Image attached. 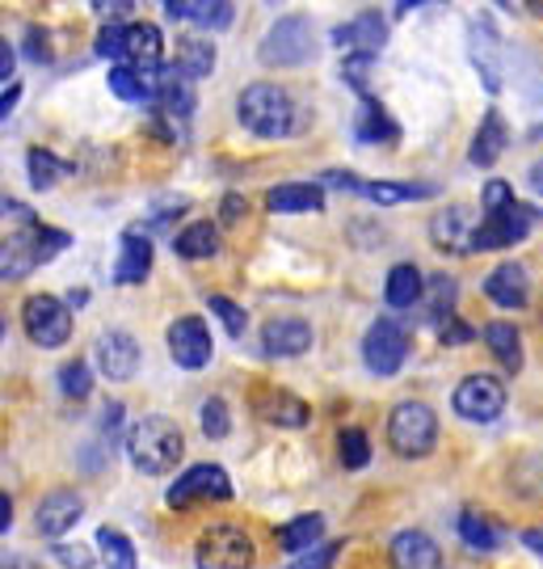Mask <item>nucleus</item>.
<instances>
[{"label":"nucleus","mask_w":543,"mask_h":569,"mask_svg":"<svg viewBox=\"0 0 543 569\" xmlns=\"http://www.w3.org/2000/svg\"><path fill=\"white\" fill-rule=\"evenodd\" d=\"M371 68H375V56H345L342 81L350 84V89L366 93V89H371Z\"/></svg>","instance_id":"42"},{"label":"nucleus","mask_w":543,"mask_h":569,"mask_svg":"<svg viewBox=\"0 0 543 569\" xmlns=\"http://www.w3.org/2000/svg\"><path fill=\"white\" fill-rule=\"evenodd\" d=\"M392 566L396 569H439L443 566V552L439 545L425 536V531H401L392 540Z\"/></svg>","instance_id":"22"},{"label":"nucleus","mask_w":543,"mask_h":569,"mask_svg":"<svg viewBox=\"0 0 543 569\" xmlns=\"http://www.w3.org/2000/svg\"><path fill=\"white\" fill-rule=\"evenodd\" d=\"M241 211H244L241 194H228V199H223V224H237V220H241Z\"/></svg>","instance_id":"51"},{"label":"nucleus","mask_w":543,"mask_h":569,"mask_svg":"<svg viewBox=\"0 0 543 569\" xmlns=\"http://www.w3.org/2000/svg\"><path fill=\"white\" fill-rule=\"evenodd\" d=\"M484 346L493 350V359H497L505 371H523V338H519L514 326H505V321L484 326Z\"/></svg>","instance_id":"34"},{"label":"nucleus","mask_w":543,"mask_h":569,"mask_svg":"<svg viewBox=\"0 0 543 569\" xmlns=\"http://www.w3.org/2000/svg\"><path fill=\"white\" fill-rule=\"evenodd\" d=\"M164 13L173 21H199V26H211V30H223L232 21V4L228 0H169Z\"/></svg>","instance_id":"26"},{"label":"nucleus","mask_w":543,"mask_h":569,"mask_svg":"<svg viewBox=\"0 0 543 569\" xmlns=\"http://www.w3.org/2000/svg\"><path fill=\"white\" fill-rule=\"evenodd\" d=\"M333 39L342 42V47H350V56H380L383 39H388V26H383V18L375 9H366L350 26H342Z\"/></svg>","instance_id":"20"},{"label":"nucleus","mask_w":543,"mask_h":569,"mask_svg":"<svg viewBox=\"0 0 543 569\" xmlns=\"http://www.w3.org/2000/svg\"><path fill=\"white\" fill-rule=\"evenodd\" d=\"M21 326H26L30 342L51 350V346H63L72 338V312L56 296H30L26 308H21Z\"/></svg>","instance_id":"9"},{"label":"nucleus","mask_w":543,"mask_h":569,"mask_svg":"<svg viewBox=\"0 0 543 569\" xmlns=\"http://www.w3.org/2000/svg\"><path fill=\"white\" fill-rule=\"evenodd\" d=\"M262 346L270 359H295L312 346V326L303 317H274L262 329Z\"/></svg>","instance_id":"15"},{"label":"nucleus","mask_w":543,"mask_h":569,"mask_svg":"<svg viewBox=\"0 0 543 569\" xmlns=\"http://www.w3.org/2000/svg\"><path fill=\"white\" fill-rule=\"evenodd\" d=\"M81 493H72V489H56V493H47L39 502V519H34V528L47 536V540H60L68 531L81 523Z\"/></svg>","instance_id":"14"},{"label":"nucleus","mask_w":543,"mask_h":569,"mask_svg":"<svg viewBox=\"0 0 543 569\" xmlns=\"http://www.w3.org/2000/svg\"><path fill=\"white\" fill-rule=\"evenodd\" d=\"M89 388H93V380H89V363L84 359H72V363L60 367V392L63 397H89Z\"/></svg>","instance_id":"40"},{"label":"nucleus","mask_w":543,"mask_h":569,"mask_svg":"<svg viewBox=\"0 0 543 569\" xmlns=\"http://www.w3.org/2000/svg\"><path fill=\"white\" fill-rule=\"evenodd\" d=\"M169 355L185 371H199L211 363V333L202 326V317H181L169 326Z\"/></svg>","instance_id":"12"},{"label":"nucleus","mask_w":543,"mask_h":569,"mask_svg":"<svg viewBox=\"0 0 543 569\" xmlns=\"http://www.w3.org/2000/svg\"><path fill=\"white\" fill-rule=\"evenodd\" d=\"M157 110L169 119H190L194 110V81H185L178 68H164L161 89H157Z\"/></svg>","instance_id":"28"},{"label":"nucleus","mask_w":543,"mask_h":569,"mask_svg":"<svg viewBox=\"0 0 543 569\" xmlns=\"http://www.w3.org/2000/svg\"><path fill=\"white\" fill-rule=\"evenodd\" d=\"M316 51V34L308 18H279L270 26V34L262 42V63L270 68H300L312 60Z\"/></svg>","instance_id":"6"},{"label":"nucleus","mask_w":543,"mask_h":569,"mask_svg":"<svg viewBox=\"0 0 543 569\" xmlns=\"http://www.w3.org/2000/svg\"><path fill=\"white\" fill-rule=\"evenodd\" d=\"M510 203H514V190L505 182L493 178V182L484 186V211H502V207H510Z\"/></svg>","instance_id":"47"},{"label":"nucleus","mask_w":543,"mask_h":569,"mask_svg":"<svg viewBox=\"0 0 543 569\" xmlns=\"http://www.w3.org/2000/svg\"><path fill=\"white\" fill-rule=\"evenodd\" d=\"M98 545L110 569H135V545L119 528H98Z\"/></svg>","instance_id":"36"},{"label":"nucleus","mask_w":543,"mask_h":569,"mask_svg":"<svg viewBox=\"0 0 543 569\" xmlns=\"http://www.w3.org/2000/svg\"><path fill=\"white\" fill-rule=\"evenodd\" d=\"M148 270H152V241L143 237V232H122L119 241V258H114V283L119 287H135L148 279Z\"/></svg>","instance_id":"17"},{"label":"nucleus","mask_w":543,"mask_h":569,"mask_svg":"<svg viewBox=\"0 0 543 569\" xmlns=\"http://www.w3.org/2000/svg\"><path fill=\"white\" fill-rule=\"evenodd\" d=\"M181 451H185V439H181V427L173 418H161V413H152V418H143L135 427L127 430V456H131V465L148 472V477H161V472H173L181 460Z\"/></svg>","instance_id":"2"},{"label":"nucleus","mask_w":543,"mask_h":569,"mask_svg":"<svg viewBox=\"0 0 543 569\" xmlns=\"http://www.w3.org/2000/svg\"><path fill=\"white\" fill-rule=\"evenodd\" d=\"M173 253L185 258V262H202V258H215L220 253V228L215 224H190L178 232V241H173Z\"/></svg>","instance_id":"33"},{"label":"nucleus","mask_w":543,"mask_h":569,"mask_svg":"<svg viewBox=\"0 0 543 569\" xmlns=\"http://www.w3.org/2000/svg\"><path fill=\"white\" fill-rule=\"evenodd\" d=\"M439 333H443V342H472V338H476V329L460 326V321H451V317H446V326L439 329Z\"/></svg>","instance_id":"50"},{"label":"nucleus","mask_w":543,"mask_h":569,"mask_svg":"<svg viewBox=\"0 0 543 569\" xmlns=\"http://www.w3.org/2000/svg\"><path fill=\"white\" fill-rule=\"evenodd\" d=\"M98 56H105V60H127V26H105L101 30Z\"/></svg>","instance_id":"43"},{"label":"nucleus","mask_w":543,"mask_h":569,"mask_svg":"<svg viewBox=\"0 0 543 569\" xmlns=\"http://www.w3.org/2000/svg\"><path fill=\"white\" fill-rule=\"evenodd\" d=\"M526 9H531L535 18H543V0H526Z\"/></svg>","instance_id":"57"},{"label":"nucleus","mask_w":543,"mask_h":569,"mask_svg":"<svg viewBox=\"0 0 543 569\" xmlns=\"http://www.w3.org/2000/svg\"><path fill=\"white\" fill-rule=\"evenodd\" d=\"M211 312H215L223 326H228V333H232V338H241V333H244V312L232 305L228 296H211Z\"/></svg>","instance_id":"44"},{"label":"nucleus","mask_w":543,"mask_h":569,"mask_svg":"<svg viewBox=\"0 0 543 569\" xmlns=\"http://www.w3.org/2000/svg\"><path fill=\"white\" fill-rule=\"evenodd\" d=\"M342 465L345 468H366V460H371V448H366V435L362 430H342Z\"/></svg>","instance_id":"41"},{"label":"nucleus","mask_w":543,"mask_h":569,"mask_svg":"<svg viewBox=\"0 0 543 569\" xmlns=\"http://www.w3.org/2000/svg\"><path fill=\"white\" fill-rule=\"evenodd\" d=\"M93 9H98V18H105L110 26H119L122 18H131V0H93Z\"/></svg>","instance_id":"48"},{"label":"nucleus","mask_w":543,"mask_h":569,"mask_svg":"<svg viewBox=\"0 0 543 569\" xmlns=\"http://www.w3.org/2000/svg\"><path fill=\"white\" fill-rule=\"evenodd\" d=\"M460 536H463V545H467L472 552H493V549H497V540H502V536H497V528H493L489 519H481V515H472V510H467V515H460Z\"/></svg>","instance_id":"37"},{"label":"nucleus","mask_w":543,"mask_h":569,"mask_svg":"<svg viewBox=\"0 0 543 569\" xmlns=\"http://www.w3.org/2000/svg\"><path fill=\"white\" fill-rule=\"evenodd\" d=\"M173 68H178L185 81H202V77H211V68H215V47L207 39H199V34H185V39H178Z\"/></svg>","instance_id":"29"},{"label":"nucleus","mask_w":543,"mask_h":569,"mask_svg":"<svg viewBox=\"0 0 543 569\" xmlns=\"http://www.w3.org/2000/svg\"><path fill=\"white\" fill-rule=\"evenodd\" d=\"M451 406H455V413L467 418V422H497L505 409V388H502V380H493V376H467V380L455 388Z\"/></svg>","instance_id":"11"},{"label":"nucleus","mask_w":543,"mask_h":569,"mask_svg":"<svg viewBox=\"0 0 543 569\" xmlns=\"http://www.w3.org/2000/svg\"><path fill=\"white\" fill-rule=\"evenodd\" d=\"M321 536H324L321 515H295L291 523H282V528H279V549L303 557V552L321 549Z\"/></svg>","instance_id":"32"},{"label":"nucleus","mask_w":543,"mask_h":569,"mask_svg":"<svg viewBox=\"0 0 543 569\" xmlns=\"http://www.w3.org/2000/svg\"><path fill=\"white\" fill-rule=\"evenodd\" d=\"M531 186H535V190L543 194V157L535 164H531Z\"/></svg>","instance_id":"56"},{"label":"nucleus","mask_w":543,"mask_h":569,"mask_svg":"<svg viewBox=\"0 0 543 569\" xmlns=\"http://www.w3.org/2000/svg\"><path fill=\"white\" fill-rule=\"evenodd\" d=\"M13 106H18V84H9V89H4V98H0V114L9 119V110H13Z\"/></svg>","instance_id":"54"},{"label":"nucleus","mask_w":543,"mask_h":569,"mask_svg":"<svg viewBox=\"0 0 543 569\" xmlns=\"http://www.w3.org/2000/svg\"><path fill=\"white\" fill-rule=\"evenodd\" d=\"M199 422H202V435H207V439H223V435L232 430V418H228V406H223V397H211V401H202Z\"/></svg>","instance_id":"39"},{"label":"nucleus","mask_w":543,"mask_h":569,"mask_svg":"<svg viewBox=\"0 0 543 569\" xmlns=\"http://www.w3.org/2000/svg\"><path fill=\"white\" fill-rule=\"evenodd\" d=\"M409 355V333L396 317H380L375 326L366 329L362 338V363L371 367L375 376H396Z\"/></svg>","instance_id":"10"},{"label":"nucleus","mask_w":543,"mask_h":569,"mask_svg":"<svg viewBox=\"0 0 543 569\" xmlns=\"http://www.w3.org/2000/svg\"><path fill=\"white\" fill-rule=\"evenodd\" d=\"M26 164H30V182L39 186V190H51V186L68 173V164L56 161V157H51V152H42V148H34V152L26 157Z\"/></svg>","instance_id":"38"},{"label":"nucleus","mask_w":543,"mask_h":569,"mask_svg":"<svg viewBox=\"0 0 543 569\" xmlns=\"http://www.w3.org/2000/svg\"><path fill=\"white\" fill-rule=\"evenodd\" d=\"M56 561H60V566H68V569H89V561H93V557H89L81 545H56Z\"/></svg>","instance_id":"49"},{"label":"nucleus","mask_w":543,"mask_h":569,"mask_svg":"<svg viewBox=\"0 0 543 569\" xmlns=\"http://www.w3.org/2000/svg\"><path fill=\"white\" fill-rule=\"evenodd\" d=\"M98 367L105 380H131L140 371V346L127 329H110L98 342Z\"/></svg>","instance_id":"13"},{"label":"nucleus","mask_w":543,"mask_h":569,"mask_svg":"<svg viewBox=\"0 0 543 569\" xmlns=\"http://www.w3.org/2000/svg\"><path fill=\"white\" fill-rule=\"evenodd\" d=\"M9 523H13V502H9V493L0 498V528L9 531Z\"/></svg>","instance_id":"55"},{"label":"nucleus","mask_w":543,"mask_h":569,"mask_svg":"<svg viewBox=\"0 0 543 569\" xmlns=\"http://www.w3.org/2000/svg\"><path fill=\"white\" fill-rule=\"evenodd\" d=\"M30 60H47V34H39V30H30Z\"/></svg>","instance_id":"52"},{"label":"nucleus","mask_w":543,"mask_h":569,"mask_svg":"<svg viewBox=\"0 0 543 569\" xmlns=\"http://www.w3.org/2000/svg\"><path fill=\"white\" fill-rule=\"evenodd\" d=\"M362 199H371V203L380 207H392V203H404V199H430L434 194V186H392V182H359Z\"/></svg>","instance_id":"35"},{"label":"nucleus","mask_w":543,"mask_h":569,"mask_svg":"<svg viewBox=\"0 0 543 569\" xmlns=\"http://www.w3.org/2000/svg\"><path fill=\"white\" fill-rule=\"evenodd\" d=\"M164 39L152 21H131L127 26V63L140 72H164Z\"/></svg>","instance_id":"19"},{"label":"nucleus","mask_w":543,"mask_h":569,"mask_svg":"<svg viewBox=\"0 0 543 569\" xmlns=\"http://www.w3.org/2000/svg\"><path fill=\"white\" fill-rule=\"evenodd\" d=\"M265 207L274 211V216H308V211H324V194L316 186H274L270 194H265Z\"/></svg>","instance_id":"25"},{"label":"nucleus","mask_w":543,"mask_h":569,"mask_svg":"<svg viewBox=\"0 0 543 569\" xmlns=\"http://www.w3.org/2000/svg\"><path fill=\"white\" fill-rule=\"evenodd\" d=\"M484 296L497 308H526L531 300V279H526L523 262H502L489 279H484Z\"/></svg>","instance_id":"18"},{"label":"nucleus","mask_w":543,"mask_h":569,"mask_svg":"<svg viewBox=\"0 0 543 569\" xmlns=\"http://www.w3.org/2000/svg\"><path fill=\"white\" fill-rule=\"evenodd\" d=\"M422 291H425V279L413 262H401L388 270V283H383V300H388V308L422 305Z\"/></svg>","instance_id":"27"},{"label":"nucleus","mask_w":543,"mask_h":569,"mask_svg":"<svg viewBox=\"0 0 543 569\" xmlns=\"http://www.w3.org/2000/svg\"><path fill=\"white\" fill-rule=\"evenodd\" d=\"M0 77H4V81L13 77V47H9V42L0 47Z\"/></svg>","instance_id":"53"},{"label":"nucleus","mask_w":543,"mask_h":569,"mask_svg":"<svg viewBox=\"0 0 543 569\" xmlns=\"http://www.w3.org/2000/svg\"><path fill=\"white\" fill-rule=\"evenodd\" d=\"M232 498V481L220 465H194L185 468L173 486L164 489L169 507H194V502H228Z\"/></svg>","instance_id":"8"},{"label":"nucleus","mask_w":543,"mask_h":569,"mask_svg":"<svg viewBox=\"0 0 543 569\" xmlns=\"http://www.w3.org/2000/svg\"><path fill=\"white\" fill-rule=\"evenodd\" d=\"M451 305H455V283H451L446 274H434V279H430V308H434V312H446ZM446 317H451V312H446Z\"/></svg>","instance_id":"46"},{"label":"nucleus","mask_w":543,"mask_h":569,"mask_svg":"<svg viewBox=\"0 0 543 569\" xmlns=\"http://www.w3.org/2000/svg\"><path fill=\"white\" fill-rule=\"evenodd\" d=\"M68 249V232L60 228H21L13 232L9 241H4V253H0V274L4 279H21V274H30L34 266H47L56 253Z\"/></svg>","instance_id":"4"},{"label":"nucleus","mask_w":543,"mask_h":569,"mask_svg":"<svg viewBox=\"0 0 543 569\" xmlns=\"http://www.w3.org/2000/svg\"><path fill=\"white\" fill-rule=\"evenodd\" d=\"M237 119L253 131V136H262V140H282V136H295L303 127V114L295 98L279 89V84H249L241 93V102H237Z\"/></svg>","instance_id":"1"},{"label":"nucleus","mask_w":543,"mask_h":569,"mask_svg":"<svg viewBox=\"0 0 543 569\" xmlns=\"http://www.w3.org/2000/svg\"><path fill=\"white\" fill-rule=\"evenodd\" d=\"M194 561L199 569H253L258 549L253 536L237 523H211L194 545Z\"/></svg>","instance_id":"5"},{"label":"nucleus","mask_w":543,"mask_h":569,"mask_svg":"<svg viewBox=\"0 0 543 569\" xmlns=\"http://www.w3.org/2000/svg\"><path fill=\"white\" fill-rule=\"evenodd\" d=\"M354 140L359 143H396L401 127L388 119V110L371 98H362V106L354 110Z\"/></svg>","instance_id":"24"},{"label":"nucleus","mask_w":543,"mask_h":569,"mask_svg":"<svg viewBox=\"0 0 543 569\" xmlns=\"http://www.w3.org/2000/svg\"><path fill=\"white\" fill-rule=\"evenodd\" d=\"M472 63H476V72L484 77V89L489 93H497L502 89V63H497V34L476 21L472 26Z\"/></svg>","instance_id":"30"},{"label":"nucleus","mask_w":543,"mask_h":569,"mask_svg":"<svg viewBox=\"0 0 543 569\" xmlns=\"http://www.w3.org/2000/svg\"><path fill=\"white\" fill-rule=\"evenodd\" d=\"M439 443V418L425 401H401L388 418V448L404 460H422Z\"/></svg>","instance_id":"3"},{"label":"nucleus","mask_w":543,"mask_h":569,"mask_svg":"<svg viewBox=\"0 0 543 569\" xmlns=\"http://www.w3.org/2000/svg\"><path fill=\"white\" fill-rule=\"evenodd\" d=\"M540 224V211H531L523 203H510L502 211H484V220L476 224V237H472V253H484V249H510L531 237V228Z\"/></svg>","instance_id":"7"},{"label":"nucleus","mask_w":543,"mask_h":569,"mask_svg":"<svg viewBox=\"0 0 543 569\" xmlns=\"http://www.w3.org/2000/svg\"><path fill=\"white\" fill-rule=\"evenodd\" d=\"M505 143H510V131H505V122L497 110H489L481 122V131H476V140H472V152H467V161L489 169V164L497 161L505 152Z\"/></svg>","instance_id":"31"},{"label":"nucleus","mask_w":543,"mask_h":569,"mask_svg":"<svg viewBox=\"0 0 543 569\" xmlns=\"http://www.w3.org/2000/svg\"><path fill=\"white\" fill-rule=\"evenodd\" d=\"M110 89L131 106H157L161 72H140V68H131V63H119V68H110Z\"/></svg>","instance_id":"21"},{"label":"nucleus","mask_w":543,"mask_h":569,"mask_svg":"<svg viewBox=\"0 0 543 569\" xmlns=\"http://www.w3.org/2000/svg\"><path fill=\"white\" fill-rule=\"evenodd\" d=\"M253 409L262 413L270 427H286V430H300L312 422V409L303 406L300 397L282 392V388H258L253 392Z\"/></svg>","instance_id":"16"},{"label":"nucleus","mask_w":543,"mask_h":569,"mask_svg":"<svg viewBox=\"0 0 543 569\" xmlns=\"http://www.w3.org/2000/svg\"><path fill=\"white\" fill-rule=\"evenodd\" d=\"M434 241L439 249H455V253H472V237H476V224H472V216H467V207H446L434 216Z\"/></svg>","instance_id":"23"},{"label":"nucleus","mask_w":543,"mask_h":569,"mask_svg":"<svg viewBox=\"0 0 543 569\" xmlns=\"http://www.w3.org/2000/svg\"><path fill=\"white\" fill-rule=\"evenodd\" d=\"M338 549H342V545H321V549L295 557L286 569H333V561H338Z\"/></svg>","instance_id":"45"}]
</instances>
